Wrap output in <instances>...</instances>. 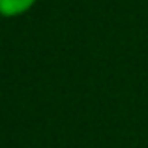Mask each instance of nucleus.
Returning <instances> with one entry per match:
<instances>
[{
  "label": "nucleus",
  "mask_w": 148,
  "mask_h": 148,
  "mask_svg": "<svg viewBox=\"0 0 148 148\" xmlns=\"http://www.w3.org/2000/svg\"><path fill=\"white\" fill-rule=\"evenodd\" d=\"M38 0H0V17L13 19L28 13Z\"/></svg>",
  "instance_id": "f257e3e1"
}]
</instances>
